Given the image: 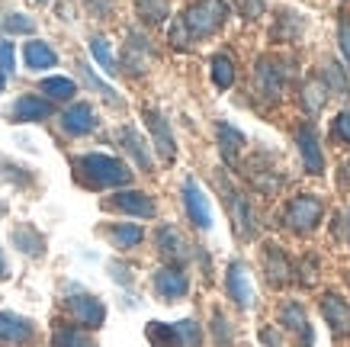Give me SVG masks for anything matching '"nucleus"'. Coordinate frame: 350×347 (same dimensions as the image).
Instances as JSON below:
<instances>
[{
  "label": "nucleus",
  "mask_w": 350,
  "mask_h": 347,
  "mask_svg": "<svg viewBox=\"0 0 350 347\" xmlns=\"http://www.w3.org/2000/svg\"><path fill=\"white\" fill-rule=\"evenodd\" d=\"M338 42H340V55H344V62L350 64V16H344L338 26Z\"/></svg>",
  "instance_id": "nucleus-37"
},
{
  "label": "nucleus",
  "mask_w": 350,
  "mask_h": 347,
  "mask_svg": "<svg viewBox=\"0 0 350 347\" xmlns=\"http://www.w3.org/2000/svg\"><path fill=\"white\" fill-rule=\"evenodd\" d=\"M0 216H3V203H0Z\"/></svg>",
  "instance_id": "nucleus-44"
},
{
  "label": "nucleus",
  "mask_w": 350,
  "mask_h": 347,
  "mask_svg": "<svg viewBox=\"0 0 350 347\" xmlns=\"http://www.w3.org/2000/svg\"><path fill=\"white\" fill-rule=\"evenodd\" d=\"M3 87H7V74L0 71V94H3Z\"/></svg>",
  "instance_id": "nucleus-43"
},
{
  "label": "nucleus",
  "mask_w": 350,
  "mask_h": 347,
  "mask_svg": "<svg viewBox=\"0 0 350 347\" xmlns=\"http://www.w3.org/2000/svg\"><path fill=\"white\" fill-rule=\"evenodd\" d=\"M16 68V55H13V45L10 42H0V71L10 74Z\"/></svg>",
  "instance_id": "nucleus-38"
},
{
  "label": "nucleus",
  "mask_w": 350,
  "mask_h": 347,
  "mask_svg": "<svg viewBox=\"0 0 350 347\" xmlns=\"http://www.w3.org/2000/svg\"><path fill=\"white\" fill-rule=\"evenodd\" d=\"M280 325L293 331V335H299V347H315V331H312L306 309L299 303H286L280 309Z\"/></svg>",
  "instance_id": "nucleus-11"
},
{
  "label": "nucleus",
  "mask_w": 350,
  "mask_h": 347,
  "mask_svg": "<svg viewBox=\"0 0 350 347\" xmlns=\"http://www.w3.org/2000/svg\"><path fill=\"white\" fill-rule=\"evenodd\" d=\"M84 3L96 13V16H107V13H109V0H84Z\"/></svg>",
  "instance_id": "nucleus-40"
},
{
  "label": "nucleus",
  "mask_w": 350,
  "mask_h": 347,
  "mask_svg": "<svg viewBox=\"0 0 350 347\" xmlns=\"http://www.w3.org/2000/svg\"><path fill=\"white\" fill-rule=\"evenodd\" d=\"M321 216H325V203L315 193H302L296 200H289L286 212H283V222H286L289 231L308 235V231H315L321 225Z\"/></svg>",
  "instance_id": "nucleus-3"
},
{
  "label": "nucleus",
  "mask_w": 350,
  "mask_h": 347,
  "mask_svg": "<svg viewBox=\"0 0 350 347\" xmlns=\"http://www.w3.org/2000/svg\"><path fill=\"white\" fill-rule=\"evenodd\" d=\"M7 277V261H3V251H0V280Z\"/></svg>",
  "instance_id": "nucleus-42"
},
{
  "label": "nucleus",
  "mask_w": 350,
  "mask_h": 347,
  "mask_svg": "<svg viewBox=\"0 0 350 347\" xmlns=\"http://www.w3.org/2000/svg\"><path fill=\"white\" fill-rule=\"evenodd\" d=\"M23 58H26V68H32V71H49V68H55L58 64V55H55L52 45L45 42H26V49H23Z\"/></svg>",
  "instance_id": "nucleus-21"
},
{
  "label": "nucleus",
  "mask_w": 350,
  "mask_h": 347,
  "mask_svg": "<svg viewBox=\"0 0 350 347\" xmlns=\"http://www.w3.org/2000/svg\"><path fill=\"white\" fill-rule=\"evenodd\" d=\"M299 103H302V110H306L308 116H319L321 110H325V103H328V87H325V81H321L319 74L306 77V84L299 90Z\"/></svg>",
  "instance_id": "nucleus-18"
},
{
  "label": "nucleus",
  "mask_w": 350,
  "mask_h": 347,
  "mask_svg": "<svg viewBox=\"0 0 350 347\" xmlns=\"http://www.w3.org/2000/svg\"><path fill=\"white\" fill-rule=\"evenodd\" d=\"M228 206H232L234 219H238V229H241L244 238H254V216H251V206L244 203V196H238V193L228 190Z\"/></svg>",
  "instance_id": "nucleus-25"
},
{
  "label": "nucleus",
  "mask_w": 350,
  "mask_h": 347,
  "mask_svg": "<svg viewBox=\"0 0 350 347\" xmlns=\"http://www.w3.org/2000/svg\"><path fill=\"white\" fill-rule=\"evenodd\" d=\"M174 328H177V341H180V347H200L202 344V331L193 318H183V322H177Z\"/></svg>",
  "instance_id": "nucleus-33"
},
{
  "label": "nucleus",
  "mask_w": 350,
  "mask_h": 347,
  "mask_svg": "<svg viewBox=\"0 0 350 347\" xmlns=\"http://www.w3.org/2000/svg\"><path fill=\"white\" fill-rule=\"evenodd\" d=\"M96 126H100V119H96V113L90 110V103H75L62 113V129L68 136H87V132H94Z\"/></svg>",
  "instance_id": "nucleus-15"
},
{
  "label": "nucleus",
  "mask_w": 350,
  "mask_h": 347,
  "mask_svg": "<svg viewBox=\"0 0 350 347\" xmlns=\"http://www.w3.org/2000/svg\"><path fill=\"white\" fill-rule=\"evenodd\" d=\"M32 322L13 312H0V347H26L32 341Z\"/></svg>",
  "instance_id": "nucleus-8"
},
{
  "label": "nucleus",
  "mask_w": 350,
  "mask_h": 347,
  "mask_svg": "<svg viewBox=\"0 0 350 347\" xmlns=\"http://www.w3.org/2000/svg\"><path fill=\"white\" fill-rule=\"evenodd\" d=\"M109 206L119 212H129V216H138V219H154L158 216V206L148 193H138V190H126V193H116Z\"/></svg>",
  "instance_id": "nucleus-13"
},
{
  "label": "nucleus",
  "mask_w": 350,
  "mask_h": 347,
  "mask_svg": "<svg viewBox=\"0 0 350 347\" xmlns=\"http://www.w3.org/2000/svg\"><path fill=\"white\" fill-rule=\"evenodd\" d=\"M215 132H219V148H222V158L228 161V164H234L238 151L244 148V132H238V129L228 126V123H219V126H215Z\"/></svg>",
  "instance_id": "nucleus-22"
},
{
  "label": "nucleus",
  "mask_w": 350,
  "mask_h": 347,
  "mask_svg": "<svg viewBox=\"0 0 350 347\" xmlns=\"http://www.w3.org/2000/svg\"><path fill=\"white\" fill-rule=\"evenodd\" d=\"M39 3H45V0H39Z\"/></svg>",
  "instance_id": "nucleus-45"
},
{
  "label": "nucleus",
  "mask_w": 350,
  "mask_h": 347,
  "mask_svg": "<svg viewBox=\"0 0 350 347\" xmlns=\"http://www.w3.org/2000/svg\"><path fill=\"white\" fill-rule=\"evenodd\" d=\"M13 123H42V119H49L52 116V103L49 100H42V97H20L16 103H13L10 110Z\"/></svg>",
  "instance_id": "nucleus-17"
},
{
  "label": "nucleus",
  "mask_w": 350,
  "mask_h": 347,
  "mask_svg": "<svg viewBox=\"0 0 350 347\" xmlns=\"http://www.w3.org/2000/svg\"><path fill=\"white\" fill-rule=\"evenodd\" d=\"M183 206H187V216L200 231L213 229V206H209V196L202 193V187L193 177L183 180Z\"/></svg>",
  "instance_id": "nucleus-4"
},
{
  "label": "nucleus",
  "mask_w": 350,
  "mask_h": 347,
  "mask_svg": "<svg viewBox=\"0 0 350 347\" xmlns=\"http://www.w3.org/2000/svg\"><path fill=\"white\" fill-rule=\"evenodd\" d=\"M42 94H49L52 100H71V97L77 94V84L71 77H45Z\"/></svg>",
  "instance_id": "nucleus-30"
},
{
  "label": "nucleus",
  "mask_w": 350,
  "mask_h": 347,
  "mask_svg": "<svg viewBox=\"0 0 350 347\" xmlns=\"http://www.w3.org/2000/svg\"><path fill=\"white\" fill-rule=\"evenodd\" d=\"M296 145H299V155H302V164H306L308 174H321L325 170V151H321L319 132L312 126H299Z\"/></svg>",
  "instance_id": "nucleus-10"
},
{
  "label": "nucleus",
  "mask_w": 350,
  "mask_h": 347,
  "mask_svg": "<svg viewBox=\"0 0 350 347\" xmlns=\"http://www.w3.org/2000/svg\"><path fill=\"white\" fill-rule=\"evenodd\" d=\"M119 142H122V148H126L129 155H132V158H135V164L142 170H151V164H154V161H151V151H148V142H145V138L138 136L135 129H119Z\"/></svg>",
  "instance_id": "nucleus-20"
},
{
  "label": "nucleus",
  "mask_w": 350,
  "mask_h": 347,
  "mask_svg": "<svg viewBox=\"0 0 350 347\" xmlns=\"http://www.w3.org/2000/svg\"><path fill=\"white\" fill-rule=\"evenodd\" d=\"M158 248L167 261H187L190 257V244L183 242V235L174 225H161L158 229Z\"/></svg>",
  "instance_id": "nucleus-19"
},
{
  "label": "nucleus",
  "mask_w": 350,
  "mask_h": 347,
  "mask_svg": "<svg viewBox=\"0 0 350 347\" xmlns=\"http://www.w3.org/2000/svg\"><path fill=\"white\" fill-rule=\"evenodd\" d=\"M77 174L84 177V183L103 190V187H126L132 180V170L122 164V161L109 158V155H84V158L75 161Z\"/></svg>",
  "instance_id": "nucleus-1"
},
{
  "label": "nucleus",
  "mask_w": 350,
  "mask_h": 347,
  "mask_svg": "<svg viewBox=\"0 0 350 347\" xmlns=\"http://www.w3.org/2000/svg\"><path fill=\"white\" fill-rule=\"evenodd\" d=\"M145 123L151 129V138H154V148L161 151V158L164 161H174L177 158V145H174V132H170L167 119L154 110H145Z\"/></svg>",
  "instance_id": "nucleus-16"
},
{
  "label": "nucleus",
  "mask_w": 350,
  "mask_h": 347,
  "mask_svg": "<svg viewBox=\"0 0 350 347\" xmlns=\"http://www.w3.org/2000/svg\"><path fill=\"white\" fill-rule=\"evenodd\" d=\"M138 13L148 23H164L167 20V3L164 0H138Z\"/></svg>",
  "instance_id": "nucleus-34"
},
{
  "label": "nucleus",
  "mask_w": 350,
  "mask_h": 347,
  "mask_svg": "<svg viewBox=\"0 0 350 347\" xmlns=\"http://www.w3.org/2000/svg\"><path fill=\"white\" fill-rule=\"evenodd\" d=\"M3 29L13 32V36H29V32L36 29V23H32L29 16H23V13H10V16L3 20Z\"/></svg>",
  "instance_id": "nucleus-35"
},
{
  "label": "nucleus",
  "mask_w": 350,
  "mask_h": 347,
  "mask_svg": "<svg viewBox=\"0 0 350 347\" xmlns=\"http://www.w3.org/2000/svg\"><path fill=\"white\" fill-rule=\"evenodd\" d=\"M90 52H94L96 64H100L107 74H116L119 71L116 58H113V49H109V42L103 39V36H94V39H90Z\"/></svg>",
  "instance_id": "nucleus-29"
},
{
  "label": "nucleus",
  "mask_w": 350,
  "mask_h": 347,
  "mask_svg": "<svg viewBox=\"0 0 350 347\" xmlns=\"http://www.w3.org/2000/svg\"><path fill=\"white\" fill-rule=\"evenodd\" d=\"M148 341L154 347H180V341H177V328L164 325V322H151L148 325Z\"/></svg>",
  "instance_id": "nucleus-31"
},
{
  "label": "nucleus",
  "mask_w": 350,
  "mask_h": 347,
  "mask_svg": "<svg viewBox=\"0 0 350 347\" xmlns=\"http://www.w3.org/2000/svg\"><path fill=\"white\" fill-rule=\"evenodd\" d=\"M254 81H257V94L264 100H280L283 97V68L273 62V58H260L257 62V71H254Z\"/></svg>",
  "instance_id": "nucleus-9"
},
{
  "label": "nucleus",
  "mask_w": 350,
  "mask_h": 347,
  "mask_svg": "<svg viewBox=\"0 0 350 347\" xmlns=\"http://www.w3.org/2000/svg\"><path fill=\"white\" fill-rule=\"evenodd\" d=\"M264 270H267V283L270 286H286L296 280V270H293L289 257L276 244H267L264 248Z\"/></svg>",
  "instance_id": "nucleus-12"
},
{
  "label": "nucleus",
  "mask_w": 350,
  "mask_h": 347,
  "mask_svg": "<svg viewBox=\"0 0 350 347\" xmlns=\"http://www.w3.org/2000/svg\"><path fill=\"white\" fill-rule=\"evenodd\" d=\"M213 331H215V341L222 347H232V331H228V322H225L222 312H215L213 316Z\"/></svg>",
  "instance_id": "nucleus-36"
},
{
  "label": "nucleus",
  "mask_w": 350,
  "mask_h": 347,
  "mask_svg": "<svg viewBox=\"0 0 350 347\" xmlns=\"http://www.w3.org/2000/svg\"><path fill=\"white\" fill-rule=\"evenodd\" d=\"M13 244H16L23 254H32V257L42 254V238H39V231L29 229V225H20V229L13 231Z\"/></svg>",
  "instance_id": "nucleus-26"
},
{
  "label": "nucleus",
  "mask_w": 350,
  "mask_h": 347,
  "mask_svg": "<svg viewBox=\"0 0 350 347\" xmlns=\"http://www.w3.org/2000/svg\"><path fill=\"white\" fill-rule=\"evenodd\" d=\"M148 55H151L148 39H145V36H138V32H132V36H129V49H126V68L129 71H145Z\"/></svg>",
  "instance_id": "nucleus-23"
},
{
  "label": "nucleus",
  "mask_w": 350,
  "mask_h": 347,
  "mask_svg": "<svg viewBox=\"0 0 350 347\" xmlns=\"http://www.w3.org/2000/svg\"><path fill=\"white\" fill-rule=\"evenodd\" d=\"M225 20H228V3L225 0H196L180 16V26L187 32V39H202V36H213Z\"/></svg>",
  "instance_id": "nucleus-2"
},
{
  "label": "nucleus",
  "mask_w": 350,
  "mask_h": 347,
  "mask_svg": "<svg viewBox=\"0 0 350 347\" xmlns=\"http://www.w3.org/2000/svg\"><path fill=\"white\" fill-rule=\"evenodd\" d=\"M225 286H228V296L234 299V305H238V309H251V305H254V286H251L247 267H244L241 261H232V264H228Z\"/></svg>",
  "instance_id": "nucleus-6"
},
{
  "label": "nucleus",
  "mask_w": 350,
  "mask_h": 347,
  "mask_svg": "<svg viewBox=\"0 0 350 347\" xmlns=\"http://www.w3.org/2000/svg\"><path fill=\"white\" fill-rule=\"evenodd\" d=\"M52 347H94V341L81 328H58L52 335Z\"/></svg>",
  "instance_id": "nucleus-28"
},
{
  "label": "nucleus",
  "mask_w": 350,
  "mask_h": 347,
  "mask_svg": "<svg viewBox=\"0 0 350 347\" xmlns=\"http://www.w3.org/2000/svg\"><path fill=\"white\" fill-rule=\"evenodd\" d=\"M334 136L344 138V142H350V113L347 110L338 113V119H334Z\"/></svg>",
  "instance_id": "nucleus-39"
},
{
  "label": "nucleus",
  "mask_w": 350,
  "mask_h": 347,
  "mask_svg": "<svg viewBox=\"0 0 350 347\" xmlns=\"http://www.w3.org/2000/svg\"><path fill=\"white\" fill-rule=\"evenodd\" d=\"M213 81H215V87H222V90H228V87L234 84V64L228 55H215L213 58Z\"/></svg>",
  "instance_id": "nucleus-32"
},
{
  "label": "nucleus",
  "mask_w": 350,
  "mask_h": 347,
  "mask_svg": "<svg viewBox=\"0 0 350 347\" xmlns=\"http://www.w3.org/2000/svg\"><path fill=\"white\" fill-rule=\"evenodd\" d=\"M142 238H145V231L138 229V225H132V222H122V225H113V229H109V242L116 244L119 251H129V248H135Z\"/></svg>",
  "instance_id": "nucleus-24"
},
{
  "label": "nucleus",
  "mask_w": 350,
  "mask_h": 347,
  "mask_svg": "<svg viewBox=\"0 0 350 347\" xmlns=\"http://www.w3.org/2000/svg\"><path fill=\"white\" fill-rule=\"evenodd\" d=\"M325 87H328V94H347L350 90V81H347V68H340L338 62H328L325 64Z\"/></svg>",
  "instance_id": "nucleus-27"
},
{
  "label": "nucleus",
  "mask_w": 350,
  "mask_h": 347,
  "mask_svg": "<svg viewBox=\"0 0 350 347\" xmlns=\"http://www.w3.org/2000/svg\"><path fill=\"white\" fill-rule=\"evenodd\" d=\"M187 290H190V280H187V274L177 270V267H161L158 274H154V293H158L161 299H167V303L183 299Z\"/></svg>",
  "instance_id": "nucleus-14"
},
{
  "label": "nucleus",
  "mask_w": 350,
  "mask_h": 347,
  "mask_svg": "<svg viewBox=\"0 0 350 347\" xmlns=\"http://www.w3.org/2000/svg\"><path fill=\"white\" fill-rule=\"evenodd\" d=\"M260 341H264L267 347H276V344H280V337H276L273 331H260Z\"/></svg>",
  "instance_id": "nucleus-41"
},
{
  "label": "nucleus",
  "mask_w": 350,
  "mask_h": 347,
  "mask_svg": "<svg viewBox=\"0 0 350 347\" xmlns=\"http://www.w3.org/2000/svg\"><path fill=\"white\" fill-rule=\"evenodd\" d=\"M68 309H71V316H75L81 325H87V328H100L103 322H107V309H103V303H100L96 296H90V293L68 296Z\"/></svg>",
  "instance_id": "nucleus-5"
},
{
  "label": "nucleus",
  "mask_w": 350,
  "mask_h": 347,
  "mask_svg": "<svg viewBox=\"0 0 350 347\" xmlns=\"http://www.w3.org/2000/svg\"><path fill=\"white\" fill-rule=\"evenodd\" d=\"M321 316L328 322V328L338 337H350V303L340 299L338 293H325L321 296Z\"/></svg>",
  "instance_id": "nucleus-7"
}]
</instances>
